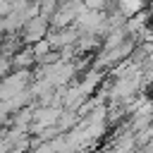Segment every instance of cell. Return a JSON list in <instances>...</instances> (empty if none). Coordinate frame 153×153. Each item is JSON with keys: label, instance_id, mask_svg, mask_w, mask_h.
Instances as JSON below:
<instances>
[{"label": "cell", "instance_id": "6da1fadb", "mask_svg": "<svg viewBox=\"0 0 153 153\" xmlns=\"http://www.w3.org/2000/svg\"><path fill=\"white\" fill-rule=\"evenodd\" d=\"M48 33H50V19H48V17H43V14H38V17L29 19V22L24 24V29H22V33H19V36H22L24 45H33V43L43 41Z\"/></svg>", "mask_w": 153, "mask_h": 153}, {"label": "cell", "instance_id": "7a4b0ae2", "mask_svg": "<svg viewBox=\"0 0 153 153\" xmlns=\"http://www.w3.org/2000/svg\"><path fill=\"white\" fill-rule=\"evenodd\" d=\"M12 65H14V69H33V67H36V55H33V48H31V45H22V48L14 53Z\"/></svg>", "mask_w": 153, "mask_h": 153}, {"label": "cell", "instance_id": "3957f363", "mask_svg": "<svg viewBox=\"0 0 153 153\" xmlns=\"http://www.w3.org/2000/svg\"><path fill=\"white\" fill-rule=\"evenodd\" d=\"M14 72V65H12V55H2L0 53V79H5L7 74Z\"/></svg>", "mask_w": 153, "mask_h": 153}]
</instances>
